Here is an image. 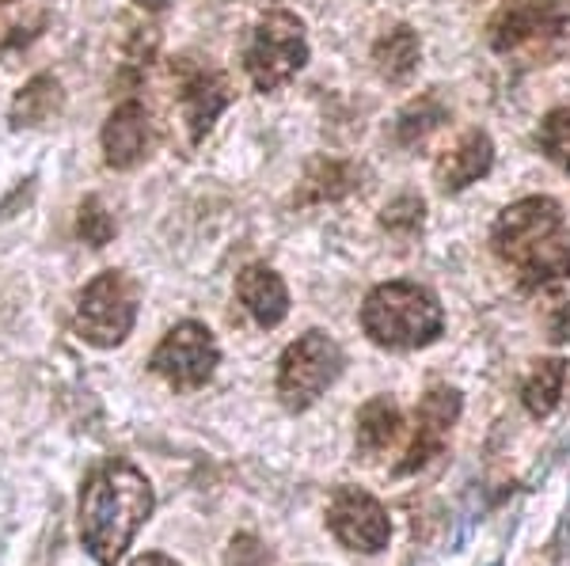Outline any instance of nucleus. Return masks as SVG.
I'll list each match as a JSON object with an SVG mask.
<instances>
[{"instance_id": "obj_1", "label": "nucleus", "mask_w": 570, "mask_h": 566, "mask_svg": "<svg viewBox=\"0 0 570 566\" xmlns=\"http://www.w3.org/2000/svg\"><path fill=\"white\" fill-rule=\"evenodd\" d=\"M156 495L145 471L126 460H107L88 471L80 490V540L99 566H115L153 517Z\"/></svg>"}, {"instance_id": "obj_2", "label": "nucleus", "mask_w": 570, "mask_h": 566, "mask_svg": "<svg viewBox=\"0 0 570 566\" xmlns=\"http://www.w3.org/2000/svg\"><path fill=\"white\" fill-rule=\"evenodd\" d=\"M491 248L518 270L525 289H548L570 278V225L556 198L532 195L505 206L491 228Z\"/></svg>"}, {"instance_id": "obj_3", "label": "nucleus", "mask_w": 570, "mask_h": 566, "mask_svg": "<svg viewBox=\"0 0 570 566\" xmlns=\"http://www.w3.org/2000/svg\"><path fill=\"white\" fill-rule=\"evenodd\" d=\"M362 331L381 350H422L445 331V308L419 281H384L365 297Z\"/></svg>"}, {"instance_id": "obj_4", "label": "nucleus", "mask_w": 570, "mask_h": 566, "mask_svg": "<svg viewBox=\"0 0 570 566\" xmlns=\"http://www.w3.org/2000/svg\"><path fill=\"white\" fill-rule=\"evenodd\" d=\"M308 61L305 23L293 12H266L252 27L244 46V72L252 77L255 91H274L289 85Z\"/></svg>"}, {"instance_id": "obj_5", "label": "nucleus", "mask_w": 570, "mask_h": 566, "mask_svg": "<svg viewBox=\"0 0 570 566\" xmlns=\"http://www.w3.org/2000/svg\"><path fill=\"white\" fill-rule=\"evenodd\" d=\"M343 346L331 339L327 331H305L297 342L285 346L278 361V399L285 410L301 415L316 404L324 391L335 385L343 373Z\"/></svg>"}, {"instance_id": "obj_6", "label": "nucleus", "mask_w": 570, "mask_h": 566, "mask_svg": "<svg viewBox=\"0 0 570 566\" xmlns=\"http://www.w3.org/2000/svg\"><path fill=\"white\" fill-rule=\"evenodd\" d=\"M137 324V289L122 270H104L85 286V294L77 300V316L72 327L77 335L99 350L126 342V335Z\"/></svg>"}, {"instance_id": "obj_7", "label": "nucleus", "mask_w": 570, "mask_h": 566, "mask_svg": "<svg viewBox=\"0 0 570 566\" xmlns=\"http://www.w3.org/2000/svg\"><path fill=\"white\" fill-rule=\"evenodd\" d=\"M217 365H220L217 339L206 324H198V319H183V324L171 327L149 358V369L156 377H164L179 391L206 388L209 377L217 373Z\"/></svg>"}, {"instance_id": "obj_8", "label": "nucleus", "mask_w": 570, "mask_h": 566, "mask_svg": "<svg viewBox=\"0 0 570 566\" xmlns=\"http://www.w3.org/2000/svg\"><path fill=\"white\" fill-rule=\"evenodd\" d=\"M570 27V0H505L487 23V42L499 53L551 42Z\"/></svg>"}, {"instance_id": "obj_9", "label": "nucleus", "mask_w": 570, "mask_h": 566, "mask_svg": "<svg viewBox=\"0 0 570 566\" xmlns=\"http://www.w3.org/2000/svg\"><path fill=\"white\" fill-rule=\"evenodd\" d=\"M327 528L338 544L351 547V552H362V555L384 552L392 540L389 509L362 487L335 490V498H331V506H327Z\"/></svg>"}, {"instance_id": "obj_10", "label": "nucleus", "mask_w": 570, "mask_h": 566, "mask_svg": "<svg viewBox=\"0 0 570 566\" xmlns=\"http://www.w3.org/2000/svg\"><path fill=\"white\" fill-rule=\"evenodd\" d=\"M461 391L456 388H430L426 396H422V404L415 410V437H411L407 453H403V460L395 464V476H411V471H422L434 456L445 453L449 445V434H453L456 418H461Z\"/></svg>"}, {"instance_id": "obj_11", "label": "nucleus", "mask_w": 570, "mask_h": 566, "mask_svg": "<svg viewBox=\"0 0 570 566\" xmlns=\"http://www.w3.org/2000/svg\"><path fill=\"white\" fill-rule=\"evenodd\" d=\"M228 103H233V88H228V80L220 72L214 69L187 72L179 85V111L190 130V141H202Z\"/></svg>"}, {"instance_id": "obj_12", "label": "nucleus", "mask_w": 570, "mask_h": 566, "mask_svg": "<svg viewBox=\"0 0 570 566\" xmlns=\"http://www.w3.org/2000/svg\"><path fill=\"white\" fill-rule=\"evenodd\" d=\"M149 145H153L149 111H145L137 99L115 107V115H110L104 126V157L110 168L126 171V168H134V163H141L149 157Z\"/></svg>"}, {"instance_id": "obj_13", "label": "nucleus", "mask_w": 570, "mask_h": 566, "mask_svg": "<svg viewBox=\"0 0 570 566\" xmlns=\"http://www.w3.org/2000/svg\"><path fill=\"white\" fill-rule=\"evenodd\" d=\"M236 297H240L244 312L252 316L263 331L278 327L282 319L289 316V289H285V281L278 278V270L263 267V262L244 267L236 274Z\"/></svg>"}, {"instance_id": "obj_14", "label": "nucleus", "mask_w": 570, "mask_h": 566, "mask_svg": "<svg viewBox=\"0 0 570 566\" xmlns=\"http://www.w3.org/2000/svg\"><path fill=\"white\" fill-rule=\"evenodd\" d=\"M491 168H494L491 137L483 130H472L461 137V145H456L453 152H445V157L434 163V182L445 195H461L472 182H480Z\"/></svg>"}, {"instance_id": "obj_15", "label": "nucleus", "mask_w": 570, "mask_h": 566, "mask_svg": "<svg viewBox=\"0 0 570 566\" xmlns=\"http://www.w3.org/2000/svg\"><path fill=\"white\" fill-rule=\"evenodd\" d=\"M419 61H422V42H419V31H411L407 23L392 27V31L381 34L373 46V69H376V77L389 80V85H407L419 72Z\"/></svg>"}, {"instance_id": "obj_16", "label": "nucleus", "mask_w": 570, "mask_h": 566, "mask_svg": "<svg viewBox=\"0 0 570 566\" xmlns=\"http://www.w3.org/2000/svg\"><path fill=\"white\" fill-rule=\"evenodd\" d=\"M403 415L389 396H373L370 404L357 410V430H354V449L362 453V460H376L389 445L400 437Z\"/></svg>"}, {"instance_id": "obj_17", "label": "nucleus", "mask_w": 570, "mask_h": 566, "mask_svg": "<svg viewBox=\"0 0 570 566\" xmlns=\"http://www.w3.org/2000/svg\"><path fill=\"white\" fill-rule=\"evenodd\" d=\"M61 103H66V96H61V85L53 77H35L31 85L20 88V96L12 99V118L16 130H31V126H46L53 115L61 111Z\"/></svg>"}, {"instance_id": "obj_18", "label": "nucleus", "mask_w": 570, "mask_h": 566, "mask_svg": "<svg viewBox=\"0 0 570 566\" xmlns=\"http://www.w3.org/2000/svg\"><path fill=\"white\" fill-rule=\"evenodd\" d=\"M563 385H567L563 358L537 361V369H532L525 377V385H521V404H525L532 418H548L551 410L559 407V399H563Z\"/></svg>"}, {"instance_id": "obj_19", "label": "nucleus", "mask_w": 570, "mask_h": 566, "mask_svg": "<svg viewBox=\"0 0 570 566\" xmlns=\"http://www.w3.org/2000/svg\"><path fill=\"white\" fill-rule=\"evenodd\" d=\"M357 187V171L351 163H338V160H316L308 168L305 182H301V195L297 202H335V198H346Z\"/></svg>"}, {"instance_id": "obj_20", "label": "nucleus", "mask_w": 570, "mask_h": 566, "mask_svg": "<svg viewBox=\"0 0 570 566\" xmlns=\"http://www.w3.org/2000/svg\"><path fill=\"white\" fill-rule=\"evenodd\" d=\"M445 118H449V111L438 103L434 96H422L411 107H403L400 118H395V141H400L403 149H419V145L426 141V137L434 133Z\"/></svg>"}, {"instance_id": "obj_21", "label": "nucleus", "mask_w": 570, "mask_h": 566, "mask_svg": "<svg viewBox=\"0 0 570 566\" xmlns=\"http://www.w3.org/2000/svg\"><path fill=\"white\" fill-rule=\"evenodd\" d=\"M537 141H540V149H544V157L551 163H559L570 176V111L567 107H556V111L544 115Z\"/></svg>"}, {"instance_id": "obj_22", "label": "nucleus", "mask_w": 570, "mask_h": 566, "mask_svg": "<svg viewBox=\"0 0 570 566\" xmlns=\"http://www.w3.org/2000/svg\"><path fill=\"white\" fill-rule=\"evenodd\" d=\"M77 236L88 248H107L115 240V217L107 214L99 198H85L77 209Z\"/></svg>"}, {"instance_id": "obj_23", "label": "nucleus", "mask_w": 570, "mask_h": 566, "mask_svg": "<svg viewBox=\"0 0 570 566\" xmlns=\"http://www.w3.org/2000/svg\"><path fill=\"white\" fill-rule=\"evenodd\" d=\"M422 214H426V202H422L419 195H400L395 202L384 206L381 225L389 228V232H415L422 225Z\"/></svg>"}, {"instance_id": "obj_24", "label": "nucleus", "mask_w": 570, "mask_h": 566, "mask_svg": "<svg viewBox=\"0 0 570 566\" xmlns=\"http://www.w3.org/2000/svg\"><path fill=\"white\" fill-rule=\"evenodd\" d=\"M228 566H271V552H266L259 536L240 533L228 544Z\"/></svg>"}, {"instance_id": "obj_25", "label": "nucleus", "mask_w": 570, "mask_h": 566, "mask_svg": "<svg viewBox=\"0 0 570 566\" xmlns=\"http://www.w3.org/2000/svg\"><path fill=\"white\" fill-rule=\"evenodd\" d=\"M130 566H179V563L168 559V555H160V552H145V555H137Z\"/></svg>"}, {"instance_id": "obj_26", "label": "nucleus", "mask_w": 570, "mask_h": 566, "mask_svg": "<svg viewBox=\"0 0 570 566\" xmlns=\"http://www.w3.org/2000/svg\"><path fill=\"white\" fill-rule=\"evenodd\" d=\"M134 4H141L145 12H164V8H168L171 0H134Z\"/></svg>"}, {"instance_id": "obj_27", "label": "nucleus", "mask_w": 570, "mask_h": 566, "mask_svg": "<svg viewBox=\"0 0 570 566\" xmlns=\"http://www.w3.org/2000/svg\"><path fill=\"white\" fill-rule=\"evenodd\" d=\"M4 4H12V0H0V8H4Z\"/></svg>"}, {"instance_id": "obj_28", "label": "nucleus", "mask_w": 570, "mask_h": 566, "mask_svg": "<svg viewBox=\"0 0 570 566\" xmlns=\"http://www.w3.org/2000/svg\"><path fill=\"white\" fill-rule=\"evenodd\" d=\"M491 566H502V563H491Z\"/></svg>"}]
</instances>
